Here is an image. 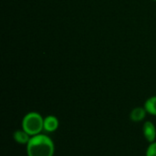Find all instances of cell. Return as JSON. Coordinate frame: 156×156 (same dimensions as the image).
<instances>
[{
    "instance_id": "6",
    "label": "cell",
    "mask_w": 156,
    "mask_h": 156,
    "mask_svg": "<svg viewBox=\"0 0 156 156\" xmlns=\"http://www.w3.org/2000/svg\"><path fill=\"white\" fill-rule=\"evenodd\" d=\"M146 114V110L143 108H135L131 113V119L133 122H141L144 119Z\"/></svg>"
},
{
    "instance_id": "5",
    "label": "cell",
    "mask_w": 156,
    "mask_h": 156,
    "mask_svg": "<svg viewBox=\"0 0 156 156\" xmlns=\"http://www.w3.org/2000/svg\"><path fill=\"white\" fill-rule=\"evenodd\" d=\"M14 139L16 143L20 144H27L29 142V134L25 131H16L14 133Z\"/></svg>"
},
{
    "instance_id": "1",
    "label": "cell",
    "mask_w": 156,
    "mask_h": 156,
    "mask_svg": "<svg viewBox=\"0 0 156 156\" xmlns=\"http://www.w3.org/2000/svg\"><path fill=\"white\" fill-rule=\"evenodd\" d=\"M27 151L28 156H53L54 144L46 135H35L29 140Z\"/></svg>"
},
{
    "instance_id": "9",
    "label": "cell",
    "mask_w": 156,
    "mask_h": 156,
    "mask_svg": "<svg viewBox=\"0 0 156 156\" xmlns=\"http://www.w3.org/2000/svg\"><path fill=\"white\" fill-rule=\"evenodd\" d=\"M154 1H156V0H154Z\"/></svg>"
},
{
    "instance_id": "7",
    "label": "cell",
    "mask_w": 156,
    "mask_h": 156,
    "mask_svg": "<svg viewBox=\"0 0 156 156\" xmlns=\"http://www.w3.org/2000/svg\"><path fill=\"white\" fill-rule=\"evenodd\" d=\"M145 110L152 115H156V96L150 98L145 102Z\"/></svg>"
},
{
    "instance_id": "2",
    "label": "cell",
    "mask_w": 156,
    "mask_h": 156,
    "mask_svg": "<svg viewBox=\"0 0 156 156\" xmlns=\"http://www.w3.org/2000/svg\"><path fill=\"white\" fill-rule=\"evenodd\" d=\"M23 130L29 135H37L44 128V120L37 112L27 113L23 119Z\"/></svg>"
},
{
    "instance_id": "4",
    "label": "cell",
    "mask_w": 156,
    "mask_h": 156,
    "mask_svg": "<svg viewBox=\"0 0 156 156\" xmlns=\"http://www.w3.org/2000/svg\"><path fill=\"white\" fill-rule=\"evenodd\" d=\"M58 127V121L56 117L54 116H48L45 120H44V130L48 132V133H52L54 131H56Z\"/></svg>"
},
{
    "instance_id": "8",
    "label": "cell",
    "mask_w": 156,
    "mask_h": 156,
    "mask_svg": "<svg viewBox=\"0 0 156 156\" xmlns=\"http://www.w3.org/2000/svg\"><path fill=\"white\" fill-rule=\"evenodd\" d=\"M146 156H156V143L152 144L146 153Z\"/></svg>"
},
{
    "instance_id": "3",
    "label": "cell",
    "mask_w": 156,
    "mask_h": 156,
    "mask_svg": "<svg viewBox=\"0 0 156 156\" xmlns=\"http://www.w3.org/2000/svg\"><path fill=\"white\" fill-rule=\"evenodd\" d=\"M144 134L148 142L152 143L154 141L156 137V130L154 125L151 122H146L144 124Z\"/></svg>"
}]
</instances>
